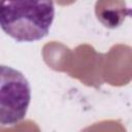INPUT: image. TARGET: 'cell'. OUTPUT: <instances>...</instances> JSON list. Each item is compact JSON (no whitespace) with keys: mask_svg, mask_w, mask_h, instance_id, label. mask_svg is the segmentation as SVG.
<instances>
[{"mask_svg":"<svg viewBox=\"0 0 132 132\" xmlns=\"http://www.w3.org/2000/svg\"><path fill=\"white\" fill-rule=\"evenodd\" d=\"M54 18L53 0H0L1 28L18 42L44 38Z\"/></svg>","mask_w":132,"mask_h":132,"instance_id":"1","label":"cell"},{"mask_svg":"<svg viewBox=\"0 0 132 132\" xmlns=\"http://www.w3.org/2000/svg\"><path fill=\"white\" fill-rule=\"evenodd\" d=\"M31 100V88L25 75L9 66L1 65L0 124L13 126L27 113Z\"/></svg>","mask_w":132,"mask_h":132,"instance_id":"2","label":"cell"}]
</instances>
